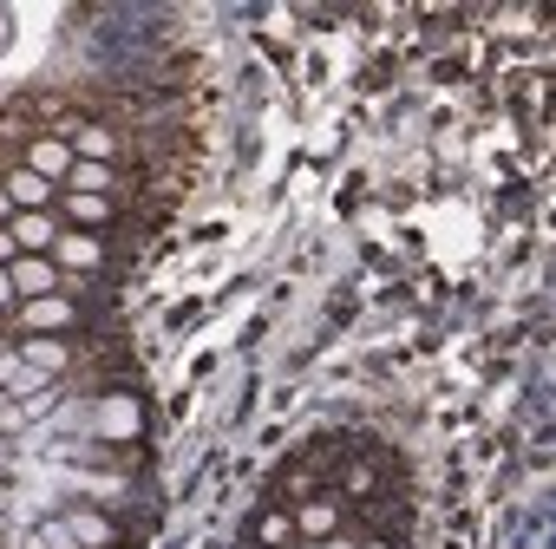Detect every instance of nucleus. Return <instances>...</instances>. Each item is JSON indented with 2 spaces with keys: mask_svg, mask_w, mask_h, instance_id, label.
I'll return each mask as SVG.
<instances>
[{
  "mask_svg": "<svg viewBox=\"0 0 556 549\" xmlns=\"http://www.w3.org/2000/svg\"><path fill=\"white\" fill-rule=\"evenodd\" d=\"M66 529L79 536V549H105V542H112V516H99V510H86V503H73Z\"/></svg>",
  "mask_w": 556,
  "mask_h": 549,
  "instance_id": "nucleus-10",
  "label": "nucleus"
},
{
  "mask_svg": "<svg viewBox=\"0 0 556 549\" xmlns=\"http://www.w3.org/2000/svg\"><path fill=\"white\" fill-rule=\"evenodd\" d=\"M348 490H354V497H367V490H374V458H361V464L348 471Z\"/></svg>",
  "mask_w": 556,
  "mask_h": 549,
  "instance_id": "nucleus-15",
  "label": "nucleus"
},
{
  "mask_svg": "<svg viewBox=\"0 0 556 549\" xmlns=\"http://www.w3.org/2000/svg\"><path fill=\"white\" fill-rule=\"evenodd\" d=\"M66 328H79V302H73V295L21 302V334H66Z\"/></svg>",
  "mask_w": 556,
  "mask_h": 549,
  "instance_id": "nucleus-1",
  "label": "nucleus"
},
{
  "mask_svg": "<svg viewBox=\"0 0 556 549\" xmlns=\"http://www.w3.org/2000/svg\"><path fill=\"white\" fill-rule=\"evenodd\" d=\"M73 164H79V157H73V144H66V138H34V144H27V170H34V177H47L53 190L73 177Z\"/></svg>",
  "mask_w": 556,
  "mask_h": 549,
  "instance_id": "nucleus-5",
  "label": "nucleus"
},
{
  "mask_svg": "<svg viewBox=\"0 0 556 549\" xmlns=\"http://www.w3.org/2000/svg\"><path fill=\"white\" fill-rule=\"evenodd\" d=\"M0 503H8V490H0Z\"/></svg>",
  "mask_w": 556,
  "mask_h": 549,
  "instance_id": "nucleus-23",
  "label": "nucleus"
},
{
  "mask_svg": "<svg viewBox=\"0 0 556 549\" xmlns=\"http://www.w3.org/2000/svg\"><path fill=\"white\" fill-rule=\"evenodd\" d=\"M334 529H341V497H334V490H315V497L295 503V536H302V542H321V536H334Z\"/></svg>",
  "mask_w": 556,
  "mask_h": 549,
  "instance_id": "nucleus-3",
  "label": "nucleus"
},
{
  "mask_svg": "<svg viewBox=\"0 0 556 549\" xmlns=\"http://www.w3.org/2000/svg\"><path fill=\"white\" fill-rule=\"evenodd\" d=\"M282 549H315V542H302V536H295V542H282Z\"/></svg>",
  "mask_w": 556,
  "mask_h": 549,
  "instance_id": "nucleus-22",
  "label": "nucleus"
},
{
  "mask_svg": "<svg viewBox=\"0 0 556 549\" xmlns=\"http://www.w3.org/2000/svg\"><path fill=\"white\" fill-rule=\"evenodd\" d=\"M249 536H255V549H282V542H295V510H262V516L249 523Z\"/></svg>",
  "mask_w": 556,
  "mask_h": 549,
  "instance_id": "nucleus-9",
  "label": "nucleus"
},
{
  "mask_svg": "<svg viewBox=\"0 0 556 549\" xmlns=\"http://www.w3.org/2000/svg\"><path fill=\"white\" fill-rule=\"evenodd\" d=\"M21 360H27V367H40V373H66L73 347H66L60 334H27V341H21Z\"/></svg>",
  "mask_w": 556,
  "mask_h": 549,
  "instance_id": "nucleus-7",
  "label": "nucleus"
},
{
  "mask_svg": "<svg viewBox=\"0 0 556 549\" xmlns=\"http://www.w3.org/2000/svg\"><path fill=\"white\" fill-rule=\"evenodd\" d=\"M315 549H361V542H354V536H341V529H334V536H321V542H315Z\"/></svg>",
  "mask_w": 556,
  "mask_h": 549,
  "instance_id": "nucleus-18",
  "label": "nucleus"
},
{
  "mask_svg": "<svg viewBox=\"0 0 556 549\" xmlns=\"http://www.w3.org/2000/svg\"><path fill=\"white\" fill-rule=\"evenodd\" d=\"M66 190H79V196H105L112 190V164H73V177H66Z\"/></svg>",
  "mask_w": 556,
  "mask_h": 549,
  "instance_id": "nucleus-13",
  "label": "nucleus"
},
{
  "mask_svg": "<svg viewBox=\"0 0 556 549\" xmlns=\"http://www.w3.org/2000/svg\"><path fill=\"white\" fill-rule=\"evenodd\" d=\"M105 261H112V248H105L99 235H86V229H60V242H53V268L92 274V268H105Z\"/></svg>",
  "mask_w": 556,
  "mask_h": 549,
  "instance_id": "nucleus-2",
  "label": "nucleus"
},
{
  "mask_svg": "<svg viewBox=\"0 0 556 549\" xmlns=\"http://www.w3.org/2000/svg\"><path fill=\"white\" fill-rule=\"evenodd\" d=\"M47 380H53V373H40V367H27V360H21V367H14V380H8V399H34Z\"/></svg>",
  "mask_w": 556,
  "mask_h": 549,
  "instance_id": "nucleus-14",
  "label": "nucleus"
},
{
  "mask_svg": "<svg viewBox=\"0 0 556 549\" xmlns=\"http://www.w3.org/2000/svg\"><path fill=\"white\" fill-rule=\"evenodd\" d=\"M14 222V196H8V183H0V229Z\"/></svg>",
  "mask_w": 556,
  "mask_h": 549,
  "instance_id": "nucleus-19",
  "label": "nucleus"
},
{
  "mask_svg": "<svg viewBox=\"0 0 556 549\" xmlns=\"http://www.w3.org/2000/svg\"><path fill=\"white\" fill-rule=\"evenodd\" d=\"M14 255H21V242H14V229H0V268H14Z\"/></svg>",
  "mask_w": 556,
  "mask_h": 549,
  "instance_id": "nucleus-17",
  "label": "nucleus"
},
{
  "mask_svg": "<svg viewBox=\"0 0 556 549\" xmlns=\"http://www.w3.org/2000/svg\"><path fill=\"white\" fill-rule=\"evenodd\" d=\"M73 157H86V164H112V157H118V138H112L105 125H86V131H73Z\"/></svg>",
  "mask_w": 556,
  "mask_h": 549,
  "instance_id": "nucleus-11",
  "label": "nucleus"
},
{
  "mask_svg": "<svg viewBox=\"0 0 556 549\" xmlns=\"http://www.w3.org/2000/svg\"><path fill=\"white\" fill-rule=\"evenodd\" d=\"M60 203H66V216L92 235V222H112V196H79V190H60Z\"/></svg>",
  "mask_w": 556,
  "mask_h": 549,
  "instance_id": "nucleus-12",
  "label": "nucleus"
},
{
  "mask_svg": "<svg viewBox=\"0 0 556 549\" xmlns=\"http://www.w3.org/2000/svg\"><path fill=\"white\" fill-rule=\"evenodd\" d=\"M8 308H21V295H14V274L0 268V315H8Z\"/></svg>",
  "mask_w": 556,
  "mask_h": 549,
  "instance_id": "nucleus-16",
  "label": "nucleus"
},
{
  "mask_svg": "<svg viewBox=\"0 0 556 549\" xmlns=\"http://www.w3.org/2000/svg\"><path fill=\"white\" fill-rule=\"evenodd\" d=\"M14 295L21 302H40V295H60V268H53V255H14Z\"/></svg>",
  "mask_w": 556,
  "mask_h": 549,
  "instance_id": "nucleus-4",
  "label": "nucleus"
},
{
  "mask_svg": "<svg viewBox=\"0 0 556 549\" xmlns=\"http://www.w3.org/2000/svg\"><path fill=\"white\" fill-rule=\"evenodd\" d=\"M8 419H14V412H8V393H0V425H8Z\"/></svg>",
  "mask_w": 556,
  "mask_h": 549,
  "instance_id": "nucleus-21",
  "label": "nucleus"
},
{
  "mask_svg": "<svg viewBox=\"0 0 556 549\" xmlns=\"http://www.w3.org/2000/svg\"><path fill=\"white\" fill-rule=\"evenodd\" d=\"M8 196H14V209H47V203H53L60 190H53L47 177H34V170L21 164V170H8Z\"/></svg>",
  "mask_w": 556,
  "mask_h": 549,
  "instance_id": "nucleus-8",
  "label": "nucleus"
},
{
  "mask_svg": "<svg viewBox=\"0 0 556 549\" xmlns=\"http://www.w3.org/2000/svg\"><path fill=\"white\" fill-rule=\"evenodd\" d=\"M14 242H21V255H53V242H60V222H53V209H14Z\"/></svg>",
  "mask_w": 556,
  "mask_h": 549,
  "instance_id": "nucleus-6",
  "label": "nucleus"
},
{
  "mask_svg": "<svg viewBox=\"0 0 556 549\" xmlns=\"http://www.w3.org/2000/svg\"><path fill=\"white\" fill-rule=\"evenodd\" d=\"M361 549H393V542H387V536H367V542H361Z\"/></svg>",
  "mask_w": 556,
  "mask_h": 549,
  "instance_id": "nucleus-20",
  "label": "nucleus"
}]
</instances>
